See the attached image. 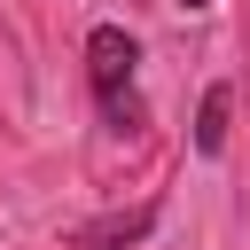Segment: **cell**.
Masks as SVG:
<instances>
[{
	"label": "cell",
	"instance_id": "cell-1",
	"mask_svg": "<svg viewBox=\"0 0 250 250\" xmlns=\"http://www.w3.org/2000/svg\"><path fill=\"white\" fill-rule=\"evenodd\" d=\"M86 86H94V109H102V125L117 141H133L148 125V109H141V47H133L125 23H94L86 31Z\"/></svg>",
	"mask_w": 250,
	"mask_h": 250
},
{
	"label": "cell",
	"instance_id": "cell-2",
	"mask_svg": "<svg viewBox=\"0 0 250 250\" xmlns=\"http://www.w3.org/2000/svg\"><path fill=\"white\" fill-rule=\"evenodd\" d=\"M148 227H156V203H141V211H109V219H86V227L70 234V250H133Z\"/></svg>",
	"mask_w": 250,
	"mask_h": 250
},
{
	"label": "cell",
	"instance_id": "cell-3",
	"mask_svg": "<svg viewBox=\"0 0 250 250\" xmlns=\"http://www.w3.org/2000/svg\"><path fill=\"white\" fill-rule=\"evenodd\" d=\"M227 109H234V94H227V86H203V109H195V156H219V148H227Z\"/></svg>",
	"mask_w": 250,
	"mask_h": 250
},
{
	"label": "cell",
	"instance_id": "cell-4",
	"mask_svg": "<svg viewBox=\"0 0 250 250\" xmlns=\"http://www.w3.org/2000/svg\"><path fill=\"white\" fill-rule=\"evenodd\" d=\"M180 8H211V0H180Z\"/></svg>",
	"mask_w": 250,
	"mask_h": 250
}]
</instances>
